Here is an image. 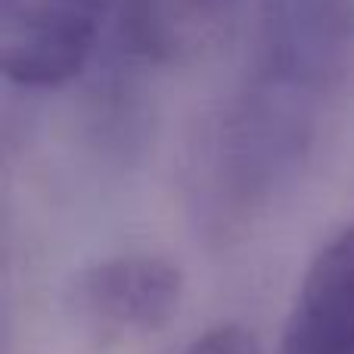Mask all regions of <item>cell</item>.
<instances>
[{
    "mask_svg": "<svg viewBox=\"0 0 354 354\" xmlns=\"http://www.w3.org/2000/svg\"><path fill=\"white\" fill-rule=\"evenodd\" d=\"M354 62V0H268L202 159L218 230L261 218L311 162Z\"/></svg>",
    "mask_w": 354,
    "mask_h": 354,
    "instance_id": "obj_1",
    "label": "cell"
},
{
    "mask_svg": "<svg viewBox=\"0 0 354 354\" xmlns=\"http://www.w3.org/2000/svg\"><path fill=\"white\" fill-rule=\"evenodd\" d=\"M122 0H0V66L19 87L47 91L78 78Z\"/></svg>",
    "mask_w": 354,
    "mask_h": 354,
    "instance_id": "obj_2",
    "label": "cell"
},
{
    "mask_svg": "<svg viewBox=\"0 0 354 354\" xmlns=\"http://www.w3.org/2000/svg\"><path fill=\"white\" fill-rule=\"evenodd\" d=\"M183 301V274L153 252H122L78 270L68 311L97 342H131L162 333Z\"/></svg>",
    "mask_w": 354,
    "mask_h": 354,
    "instance_id": "obj_3",
    "label": "cell"
},
{
    "mask_svg": "<svg viewBox=\"0 0 354 354\" xmlns=\"http://www.w3.org/2000/svg\"><path fill=\"white\" fill-rule=\"evenodd\" d=\"M280 354H354V224L339 227L308 261Z\"/></svg>",
    "mask_w": 354,
    "mask_h": 354,
    "instance_id": "obj_4",
    "label": "cell"
},
{
    "mask_svg": "<svg viewBox=\"0 0 354 354\" xmlns=\"http://www.w3.org/2000/svg\"><path fill=\"white\" fill-rule=\"evenodd\" d=\"M243 0H122L131 50L156 62H189L212 53L230 31Z\"/></svg>",
    "mask_w": 354,
    "mask_h": 354,
    "instance_id": "obj_5",
    "label": "cell"
},
{
    "mask_svg": "<svg viewBox=\"0 0 354 354\" xmlns=\"http://www.w3.org/2000/svg\"><path fill=\"white\" fill-rule=\"evenodd\" d=\"M183 354H261L255 336L239 324H221L202 333Z\"/></svg>",
    "mask_w": 354,
    "mask_h": 354,
    "instance_id": "obj_6",
    "label": "cell"
}]
</instances>
